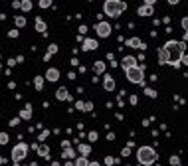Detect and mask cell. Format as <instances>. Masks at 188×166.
I'll return each mask as SVG.
<instances>
[{"mask_svg": "<svg viewBox=\"0 0 188 166\" xmlns=\"http://www.w3.org/2000/svg\"><path fill=\"white\" fill-rule=\"evenodd\" d=\"M168 2H170V4H176V2H178V0H168Z\"/></svg>", "mask_w": 188, "mask_h": 166, "instance_id": "obj_36", "label": "cell"}, {"mask_svg": "<svg viewBox=\"0 0 188 166\" xmlns=\"http://www.w3.org/2000/svg\"><path fill=\"white\" fill-rule=\"evenodd\" d=\"M170 162H172V164H180V160H178L176 156H172V158H170Z\"/></svg>", "mask_w": 188, "mask_h": 166, "instance_id": "obj_34", "label": "cell"}, {"mask_svg": "<svg viewBox=\"0 0 188 166\" xmlns=\"http://www.w3.org/2000/svg\"><path fill=\"white\" fill-rule=\"evenodd\" d=\"M156 0H145V4H155Z\"/></svg>", "mask_w": 188, "mask_h": 166, "instance_id": "obj_35", "label": "cell"}, {"mask_svg": "<svg viewBox=\"0 0 188 166\" xmlns=\"http://www.w3.org/2000/svg\"><path fill=\"white\" fill-rule=\"evenodd\" d=\"M95 30H97V36H101V38H107L109 34H111V24L99 22L97 26H95Z\"/></svg>", "mask_w": 188, "mask_h": 166, "instance_id": "obj_6", "label": "cell"}, {"mask_svg": "<svg viewBox=\"0 0 188 166\" xmlns=\"http://www.w3.org/2000/svg\"><path fill=\"white\" fill-rule=\"evenodd\" d=\"M184 47H186L184 42H166L165 50L168 52V63H172L174 67L180 65V56L184 53Z\"/></svg>", "mask_w": 188, "mask_h": 166, "instance_id": "obj_1", "label": "cell"}, {"mask_svg": "<svg viewBox=\"0 0 188 166\" xmlns=\"http://www.w3.org/2000/svg\"><path fill=\"white\" fill-rule=\"evenodd\" d=\"M89 140H97V133H89Z\"/></svg>", "mask_w": 188, "mask_h": 166, "instance_id": "obj_32", "label": "cell"}, {"mask_svg": "<svg viewBox=\"0 0 188 166\" xmlns=\"http://www.w3.org/2000/svg\"><path fill=\"white\" fill-rule=\"evenodd\" d=\"M8 142V134L6 133H0V144H6Z\"/></svg>", "mask_w": 188, "mask_h": 166, "instance_id": "obj_26", "label": "cell"}, {"mask_svg": "<svg viewBox=\"0 0 188 166\" xmlns=\"http://www.w3.org/2000/svg\"><path fill=\"white\" fill-rule=\"evenodd\" d=\"M137 158H139L141 164H153V162L156 160V152L150 146H141L139 152H137Z\"/></svg>", "mask_w": 188, "mask_h": 166, "instance_id": "obj_3", "label": "cell"}, {"mask_svg": "<svg viewBox=\"0 0 188 166\" xmlns=\"http://www.w3.org/2000/svg\"><path fill=\"white\" fill-rule=\"evenodd\" d=\"M36 30H38V32H46V22H44V20L42 18H36Z\"/></svg>", "mask_w": 188, "mask_h": 166, "instance_id": "obj_16", "label": "cell"}, {"mask_svg": "<svg viewBox=\"0 0 188 166\" xmlns=\"http://www.w3.org/2000/svg\"><path fill=\"white\" fill-rule=\"evenodd\" d=\"M95 71H97V73H103V71H105V63L103 62H97V63H95Z\"/></svg>", "mask_w": 188, "mask_h": 166, "instance_id": "obj_21", "label": "cell"}, {"mask_svg": "<svg viewBox=\"0 0 188 166\" xmlns=\"http://www.w3.org/2000/svg\"><path fill=\"white\" fill-rule=\"evenodd\" d=\"M20 8H22L24 12H30V10H32V2H30V0H22V2H20Z\"/></svg>", "mask_w": 188, "mask_h": 166, "instance_id": "obj_18", "label": "cell"}, {"mask_svg": "<svg viewBox=\"0 0 188 166\" xmlns=\"http://www.w3.org/2000/svg\"><path fill=\"white\" fill-rule=\"evenodd\" d=\"M26 152H28V144H24V142L16 144V146L12 148V160H14V162H20L24 156H26Z\"/></svg>", "mask_w": 188, "mask_h": 166, "instance_id": "obj_5", "label": "cell"}, {"mask_svg": "<svg viewBox=\"0 0 188 166\" xmlns=\"http://www.w3.org/2000/svg\"><path fill=\"white\" fill-rule=\"evenodd\" d=\"M0 164H4V158H2V156H0Z\"/></svg>", "mask_w": 188, "mask_h": 166, "instance_id": "obj_37", "label": "cell"}, {"mask_svg": "<svg viewBox=\"0 0 188 166\" xmlns=\"http://www.w3.org/2000/svg\"><path fill=\"white\" fill-rule=\"evenodd\" d=\"M91 109H93V105L91 103H83V111H91Z\"/></svg>", "mask_w": 188, "mask_h": 166, "instance_id": "obj_27", "label": "cell"}, {"mask_svg": "<svg viewBox=\"0 0 188 166\" xmlns=\"http://www.w3.org/2000/svg\"><path fill=\"white\" fill-rule=\"evenodd\" d=\"M121 65H123V69H129V67L137 65V63H135V57H133V56H127L125 59H123V63H121Z\"/></svg>", "mask_w": 188, "mask_h": 166, "instance_id": "obj_9", "label": "cell"}, {"mask_svg": "<svg viewBox=\"0 0 188 166\" xmlns=\"http://www.w3.org/2000/svg\"><path fill=\"white\" fill-rule=\"evenodd\" d=\"M16 26H18V28H24V26H26V18H24V16H18V18H16Z\"/></svg>", "mask_w": 188, "mask_h": 166, "instance_id": "obj_20", "label": "cell"}, {"mask_svg": "<svg viewBox=\"0 0 188 166\" xmlns=\"http://www.w3.org/2000/svg\"><path fill=\"white\" fill-rule=\"evenodd\" d=\"M127 46H131V47H143V42L139 38H131V40H127Z\"/></svg>", "mask_w": 188, "mask_h": 166, "instance_id": "obj_15", "label": "cell"}, {"mask_svg": "<svg viewBox=\"0 0 188 166\" xmlns=\"http://www.w3.org/2000/svg\"><path fill=\"white\" fill-rule=\"evenodd\" d=\"M56 52H57V46H56V44H52V46L48 47V52H46V56H44V59L48 62V59H50V57H52V56H54Z\"/></svg>", "mask_w": 188, "mask_h": 166, "instance_id": "obj_13", "label": "cell"}, {"mask_svg": "<svg viewBox=\"0 0 188 166\" xmlns=\"http://www.w3.org/2000/svg\"><path fill=\"white\" fill-rule=\"evenodd\" d=\"M38 154H40V156H48V154H50V148L48 146H40L38 148Z\"/></svg>", "mask_w": 188, "mask_h": 166, "instance_id": "obj_19", "label": "cell"}, {"mask_svg": "<svg viewBox=\"0 0 188 166\" xmlns=\"http://www.w3.org/2000/svg\"><path fill=\"white\" fill-rule=\"evenodd\" d=\"M79 152L83 154V156H87V154H89V146H87V144H81V146H79Z\"/></svg>", "mask_w": 188, "mask_h": 166, "instance_id": "obj_24", "label": "cell"}, {"mask_svg": "<svg viewBox=\"0 0 188 166\" xmlns=\"http://www.w3.org/2000/svg\"><path fill=\"white\" fill-rule=\"evenodd\" d=\"M125 8H127V4L121 2V0H105V4H103V12L107 16H111V18L119 16Z\"/></svg>", "mask_w": 188, "mask_h": 166, "instance_id": "obj_2", "label": "cell"}, {"mask_svg": "<svg viewBox=\"0 0 188 166\" xmlns=\"http://www.w3.org/2000/svg\"><path fill=\"white\" fill-rule=\"evenodd\" d=\"M159 62H160V63H168V52H166L165 47L159 52Z\"/></svg>", "mask_w": 188, "mask_h": 166, "instance_id": "obj_12", "label": "cell"}, {"mask_svg": "<svg viewBox=\"0 0 188 166\" xmlns=\"http://www.w3.org/2000/svg\"><path fill=\"white\" fill-rule=\"evenodd\" d=\"M125 71H127V79L131 81V83H143V77H145V73H143L141 67L133 65V67H129V69H125Z\"/></svg>", "mask_w": 188, "mask_h": 166, "instance_id": "obj_4", "label": "cell"}, {"mask_svg": "<svg viewBox=\"0 0 188 166\" xmlns=\"http://www.w3.org/2000/svg\"><path fill=\"white\" fill-rule=\"evenodd\" d=\"M182 28L186 30V34H184V40H188V16H186V18H182Z\"/></svg>", "mask_w": 188, "mask_h": 166, "instance_id": "obj_23", "label": "cell"}, {"mask_svg": "<svg viewBox=\"0 0 188 166\" xmlns=\"http://www.w3.org/2000/svg\"><path fill=\"white\" fill-rule=\"evenodd\" d=\"M56 97L60 101H66V99H69V93H67L66 87H60V89H57V93H56Z\"/></svg>", "mask_w": 188, "mask_h": 166, "instance_id": "obj_10", "label": "cell"}, {"mask_svg": "<svg viewBox=\"0 0 188 166\" xmlns=\"http://www.w3.org/2000/svg\"><path fill=\"white\" fill-rule=\"evenodd\" d=\"M20 117H22V119H30V117H32V105H26V109L20 113Z\"/></svg>", "mask_w": 188, "mask_h": 166, "instance_id": "obj_17", "label": "cell"}, {"mask_svg": "<svg viewBox=\"0 0 188 166\" xmlns=\"http://www.w3.org/2000/svg\"><path fill=\"white\" fill-rule=\"evenodd\" d=\"M40 6H42V8H50V6H52V0H40Z\"/></svg>", "mask_w": 188, "mask_h": 166, "instance_id": "obj_25", "label": "cell"}, {"mask_svg": "<svg viewBox=\"0 0 188 166\" xmlns=\"http://www.w3.org/2000/svg\"><path fill=\"white\" fill-rule=\"evenodd\" d=\"M46 79L48 81H57L60 79V71H57L56 67H50V69L46 71Z\"/></svg>", "mask_w": 188, "mask_h": 166, "instance_id": "obj_7", "label": "cell"}, {"mask_svg": "<svg viewBox=\"0 0 188 166\" xmlns=\"http://www.w3.org/2000/svg\"><path fill=\"white\" fill-rule=\"evenodd\" d=\"M180 63H186V65H188V56H184V53H182V56H180Z\"/></svg>", "mask_w": 188, "mask_h": 166, "instance_id": "obj_29", "label": "cell"}, {"mask_svg": "<svg viewBox=\"0 0 188 166\" xmlns=\"http://www.w3.org/2000/svg\"><path fill=\"white\" fill-rule=\"evenodd\" d=\"M139 14H141V16H150V14H153V4L141 6V8H139Z\"/></svg>", "mask_w": 188, "mask_h": 166, "instance_id": "obj_11", "label": "cell"}, {"mask_svg": "<svg viewBox=\"0 0 188 166\" xmlns=\"http://www.w3.org/2000/svg\"><path fill=\"white\" fill-rule=\"evenodd\" d=\"M97 46H99V44L95 42V40H85V42H83V50H85V52H89V50H97Z\"/></svg>", "mask_w": 188, "mask_h": 166, "instance_id": "obj_8", "label": "cell"}, {"mask_svg": "<svg viewBox=\"0 0 188 166\" xmlns=\"http://www.w3.org/2000/svg\"><path fill=\"white\" fill-rule=\"evenodd\" d=\"M18 123H20V119H12V121H10V125H12V127H16Z\"/></svg>", "mask_w": 188, "mask_h": 166, "instance_id": "obj_33", "label": "cell"}, {"mask_svg": "<svg viewBox=\"0 0 188 166\" xmlns=\"http://www.w3.org/2000/svg\"><path fill=\"white\" fill-rule=\"evenodd\" d=\"M34 85H36V89H42V85H44V77H36V79H34Z\"/></svg>", "mask_w": 188, "mask_h": 166, "instance_id": "obj_22", "label": "cell"}, {"mask_svg": "<svg viewBox=\"0 0 188 166\" xmlns=\"http://www.w3.org/2000/svg\"><path fill=\"white\" fill-rule=\"evenodd\" d=\"M8 36H10V38H16V36H18V30H10Z\"/></svg>", "mask_w": 188, "mask_h": 166, "instance_id": "obj_30", "label": "cell"}, {"mask_svg": "<svg viewBox=\"0 0 188 166\" xmlns=\"http://www.w3.org/2000/svg\"><path fill=\"white\" fill-rule=\"evenodd\" d=\"M103 85H105V89H107V91H113V89H115V81L107 75V77H105V81H103Z\"/></svg>", "mask_w": 188, "mask_h": 166, "instance_id": "obj_14", "label": "cell"}, {"mask_svg": "<svg viewBox=\"0 0 188 166\" xmlns=\"http://www.w3.org/2000/svg\"><path fill=\"white\" fill-rule=\"evenodd\" d=\"M87 164V160H85V158H77V166H85Z\"/></svg>", "mask_w": 188, "mask_h": 166, "instance_id": "obj_28", "label": "cell"}, {"mask_svg": "<svg viewBox=\"0 0 188 166\" xmlns=\"http://www.w3.org/2000/svg\"><path fill=\"white\" fill-rule=\"evenodd\" d=\"M75 109H79V111H83V103H81V101H77V103H75Z\"/></svg>", "mask_w": 188, "mask_h": 166, "instance_id": "obj_31", "label": "cell"}]
</instances>
